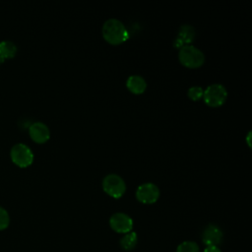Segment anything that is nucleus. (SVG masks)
<instances>
[{
    "instance_id": "obj_8",
    "label": "nucleus",
    "mask_w": 252,
    "mask_h": 252,
    "mask_svg": "<svg viewBox=\"0 0 252 252\" xmlns=\"http://www.w3.org/2000/svg\"><path fill=\"white\" fill-rule=\"evenodd\" d=\"M222 238H223V233L221 229L215 224L207 225L202 233V241L206 246L218 247V245L221 243Z\"/></svg>"
},
{
    "instance_id": "obj_17",
    "label": "nucleus",
    "mask_w": 252,
    "mask_h": 252,
    "mask_svg": "<svg viewBox=\"0 0 252 252\" xmlns=\"http://www.w3.org/2000/svg\"><path fill=\"white\" fill-rule=\"evenodd\" d=\"M204 252H221L220 249L217 246H207L204 250Z\"/></svg>"
},
{
    "instance_id": "obj_14",
    "label": "nucleus",
    "mask_w": 252,
    "mask_h": 252,
    "mask_svg": "<svg viewBox=\"0 0 252 252\" xmlns=\"http://www.w3.org/2000/svg\"><path fill=\"white\" fill-rule=\"evenodd\" d=\"M176 252H199V246L194 241H184L177 246Z\"/></svg>"
},
{
    "instance_id": "obj_4",
    "label": "nucleus",
    "mask_w": 252,
    "mask_h": 252,
    "mask_svg": "<svg viewBox=\"0 0 252 252\" xmlns=\"http://www.w3.org/2000/svg\"><path fill=\"white\" fill-rule=\"evenodd\" d=\"M102 188L110 197L118 199L124 195L126 191V184L121 176L110 173L103 178Z\"/></svg>"
},
{
    "instance_id": "obj_7",
    "label": "nucleus",
    "mask_w": 252,
    "mask_h": 252,
    "mask_svg": "<svg viewBox=\"0 0 252 252\" xmlns=\"http://www.w3.org/2000/svg\"><path fill=\"white\" fill-rule=\"evenodd\" d=\"M110 227L118 233H127L132 231L133 220L124 213H115L109 219Z\"/></svg>"
},
{
    "instance_id": "obj_16",
    "label": "nucleus",
    "mask_w": 252,
    "mask_h": 252,
    "mask_svg": "<svg viewBox=\"0 0 252 252\" xmlns=\"http://www.w3.org/2000/svg\"><path fill=\"white\" fill-rule=\"evenodd\" d=\"M9 222H10V218H9L8 212L4 208L0 207V230L5 229L9 225Z\"/></svg>"
},
{
    "instance_id": "obj_12",
    "label": "nucleus",
    "mask_w": 252,
    "mask_h": 252,
    "mask_svg": "<svg viewBox=\"0 0 252 252\" xmlns=\"http://www.w3.org/2000/svg\"><path fill=\"white\" fill-rule=\"evenodd\" d=\"M17 53V46L14 42L10 40L0 41V59L1 61L5 59L12 58Z\"/></svg>"
},
{
    "instance_id": "obj_6",
    "label": "nucleus",
    "mask_w": 252,
    "mask_h": 252,
    "mask_svg": "<svg viewBox=\"0 0 252 252\" xmlns=\"http://www.w3.org/2000/svg\"><path fill=\"white\" fill-rule=\"evenodd\" d=\"M159 197L158 187L152 183L147 182L138 186L136 191V198L143 204H153L158 201Z\"/></svg>"
},
{
    "instance_id": "obj_9",
    "label": "nucleus",
    "mask_w": 252,
    "mask_h": 252,
    "mask_svg": "<svg viewBox=\"0 0 252 252\" xmlns=\"http://www.w3.org/2000/svg\"><path fill=\"white\" fill-rule=\"evenodd\" d=\"M29 134L32 141L38 144L45 143L50 137L49 128L42 122H34L29 128Z\"/></svg>"
},
{
    "instance_id": "obj_13",
    "label": "nucleus",
    "mask_w": 252,
    "mask_h": 252,
    "mask_svg": "<svg viewBox=\"0 0 252 252\" xmlns=\"http://www.w3.org/2000/svg\"><path fill=\"white\" fill-rule=\"evenodd\" d=\"M138 243V235L135 231H130L124 234V236L120 239V246L125 251L133 250Z\"/></svg>"
},
{
    "instance_id": "obj_5",
    "label": "nucleus",
    "mask_w": 252,
    "mask_h": 252,
    "mask_svg": "<svg viewBox=\"0 0 252 252\" xmlns=\"http://www.w3.org/2000/svg\"><path fill=\"white\" fill-rule=\"evenodd\" d=\"M12 161L20 167H28L33 161V154L30 147L23 143L16 144L10 152Z\"/></svg>"
},
{
    "instance_id": "obj_15",
    "label": "nucleus",
    "mask_w": 252,
    "mask_h": 252,
    "mask_svg": "<svg viewBox=\"0 0 252 252\" xmlns=\"http://www.w3.org/2000/svg\"><path fill=\"white\" fill-rule=\"evenodd\" d=\"M187 94L192 100H199L201 97H203L204 90L199 86H194L188 90Z\"/></svg>"
},
{
    "instance_id": "obj_3",
    "label": "nucleus",
    "mask_w": 252,
    "mask_h": 252,
    "mask_svg": "<svg viewBox=\"0 0 252 252\" xmlns=\"http://www.w3.org/2000/svg\"><path fill=\"white\" fill-rule=\"evenodd\" d=\"M203 97L206 104L213 107L220 106L227 97V91L221 84H213L204 91Z\"/></svg>"
},
{
    "instance_id": "obj_10",
    "label": "nucleus",
    "mask_w": 252,
    "mask_h": 252,
    "mask_svg": "<svg viewBox=\"0 0 252 252\" xmlns=\"http://www.w3.org/2000/svg\"><path fill=\"white\" fill-rule=\"evenodd\" d=\"M195 37V30L190 25H182L178 31L177 36L174 40V46L181 48L185 45H189Z\"/></svg>"
},
{
    "instance_id": "obj_2",
    "label": "nucleus",
    "mask_w": 252,
    "mask_h": 252,
    "mask_svg": "<svg viewBox=\"0 0 252 252\" xmlns=\"http://www.w3.org/2000/svg\"><path fill=\"white\" fill-rule=\"evenodd\" d=\"M178 59L182 65L188 68H198L203 65L205 55L199 48L189 44L179 48Z\"/></svg>"
},
{
    "instance_id": "obj_11",
    "label": "nucleus",
    "mask_w": 252,
    "mask_h": 252,
    "mask_svg": "<svg viewBox=\"0 0 252 252\" xmlns=\"http://www.w3.org/2000/svg\"><path fill=\"white\" fill-rule=\"evenodd\" d=\"M126 87L131 93L135 94H140L145 92L147 88V83L142 76L132 75L127 79Z\"/></svg>"
},
{
    "instance_id": "obj_1",
    "label": "nucleus",
    "mask_w": 252,
    "mask_h": 252,
    "mask_svg": "<svg viewBox=\"0 0 252 252\" xmlns=\"http://www.w3.org/2000/svg\"><path fill=\"white\" fill-rule=\"evenodd\" d=\"M102 36L110 44H120L129 37L124 24L117 19H108L102 26Z\"/></svg>"
},
{
    "instance_id": "obj_18",
    "label": "nucleus",
    "mask_w": 252,
    "mask_h": 252,
    "mask_svg": "<svg viewBox=\"0 0 252 252\" xmlns=\"http://www.w3.org/2000/svg\"><path fill=\"white\" fill-rule=\"evenodd\" d=\"M0 63H1V59H0Z\"/></svg>"
}]
</instances>
